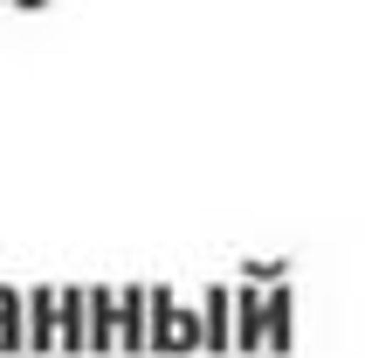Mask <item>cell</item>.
Instances as JSON below:
<instances>
[{"instance_id":"cell-1","label":"cell","mask_w":365,"mask_h":358,"mask_svg":"<svg viewBox=\"0 0 365 358\" xmlns=\"http://www.w3.org/2000/svg\"><path fill=\"white\" fill-rule=\"evenodd\" d=\"M145 352H200V310L173 303V290L145 282Z\"/></svg>"},{"instance_id":"cell-2","label":"cell","mask_w":365,"mask_h":358,"mask_svg":"<svg viewBox=\"0 0 365 358\" xmlns=\"http://www.w3.org/2000/svg\"><path fill=\"white\" fill-rule=\"evenodd\" d=\"M83 310H90L83 352H118V297L110 290H83Z\"/></svg>"},{"instance_id":"cell-3","label":"cell","mask_w":365,"mask_h":358,"mask_svg":"<svg viewBox=\"0 0 365 358\" xmlns=\"http://www.w3.org/2000/svg\"><path fill=\"white\" fill-rule=\"evenodd\" d=\"M28 303V344L21 352H56V290H21Z\"/></svg>"},{"instance_id":"cell-4","label":"cell","mask_w":365,"mask_h":358,"mask_svg":"<svg viewBox=\"0 0 365 358\" xmlns=\"http://www.w3.org/2000/svg\"><path fill=\"white\" fill-rule=\"evenodd\" d=\"M83 331H90L83 290H56V352H83Z\"/></svg>"},{"instance_id":"cell-5","label":"cell","mask_w":365,"mask_h":358,"mask_svg":"<svg viewBox=\"0 0 365 358\" xmlns=\"http://www.w3.org/2000/svg\"><path fill=\"white\" fill-rule=\"evenodd\" d=\"M200 352H235V338H227V282H214L200 297Z\"/></svg>"},{"instance_id":"cell-6","label":"cell","mask_w":365,"mask_h":358,"mask_svg":"<svg viewBox=\"0 0 365 358\" xmlns=\"http://www.w3.org/2000/svg\"><path fill=\"white\" fill-rule=\"evenodd\" d=\"M262 352H289V290H262Z\"/></svg>"},{"instance_id":"cell-7","label":"cell","mask_w":365,"mask_h":358,"mask_svg":"<svg viewBox=\"0 0 365 358\" xmlns=\"http://www.w3.org/2000/svg\"><path fill=\"white\" fill-rule=\"evenodd\" d=\"M118 352H145V282L118 290Z\"/></svg>"},{"instance_id":"cell-8","label":"cell","mask_w":365,"mask_h":358,"mask_svg":"<svg viewBox=\"0 0 365 358\" xmlns=\"http://www.w3.org/2000/svg\"><path fill=\"white\" fill-rule=\"evenodd\" d=\"M21 344H28V303H21V290L0 282V352H21Z\"/></svg>"}]
</instances>
